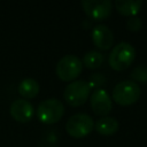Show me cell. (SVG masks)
I'll list each match as a JSON object with an SVG mask.
<instances>
[{
    "mask_svg": "<svg viewBox=\"0 0 147 147\" xmlns=\"http://www.w3.org/2000/svg\"><path fill=\"white\" fill-rule=\"evenodd\" d=\"M64 115L63 103L54 98L41 101L37 108V117L44 124H54Z\"/></svg>",
    "mask_w": 147,
    "mask_h": 147,
    "instance_id": "obj_3",
    "label": "cell"
},
{
    "mask_svg": "<svg viewBox=\"0 0 147 147\" xmlns=\"http://www.w3.org/2000/svg\"><path fill=\"white\" fill-rule=\"evenodd\" d=\"M90 103H91L92 110L98 116L106 117L111 111V109H113L111 98L102 88H98V90H95L91 94V96H90Z\"/></svg>",
    "mask_w": 147,
    "mask_h": 147,
    "instance_id": "obj_8",
    "label": "cell"
},
{
    "mask_svg": "<svg viewBox=\"0 0 147 147\" xmlns=\"http://www.w3.org/2000/svg\"><path fill=\"white\" fill-rule=\"evenodd\" d=\"M103 54L98 52V51H90L87 52L84 57H83V65H85L87 69H96L99 67H101V64L103 63Z\"/></svg>",
    "mask_w": 147,
    "mask_h": 147,
    "instance_id": "obj_14",
    "label": "cell"
},
{
    "mask_svg": "<svg viewBox=\"0 0 147 147\" xmlns=\"http://www.w3.org/2000/svg\"><path fill=\"white\" fill-rule=\"evenodd\" d=\"M130 77L134 80V82H139V83H147V67L145 65H138L136 67L132 72L130 74Z\"/></svg>",
    "mask_w": 147,
    "mask_h": 147,
    "instance_id": "obj_15",
    "label": "cell"
},
{
    "mask_svg": "<svg viewBox=\"0 0 147 147\" xmlns=\"http://www.w3.org/2000/svg\"><path fill=\"white\" fill-rule=\"evenodd\" d=\"M134 57H136L134 47L130 42L122 41L116 46H114V48L111 49L108 57V63L113 70L123 71L133 63Z\"/></svg>",
    "mask_w": 147,
    "mask_h": 147,
    "instance_id": "obj_1",
    "label": "cell"
},
{
    "mask_svg": "<svg viewBox=\"0 0 147 147\" xmlns=\"http://www.w3.org/2000/svg\"><path fill=\"white\" fill-rule=\"evenodd\" d=\"M87 83H88L91 90L92 88L98 90V87H100L101 85H103L106 83V77L102 74H93V75H91L90 80Z\"/></svg>",
    "mask_w": 147,
    "mask_h": 147,
    "instance_id": "obj_17",
    "label": "cell"
},
{
    "mask_svg": "<svg viewBox=\"0 0 147 147\" xmlns=\"http://www.w3.org/2000/svg\"><path fill=\"white\" fill-rule=\"evenodd\" d=\"M142 28V21L139 16H131L126 20V29L131 32H137L141 30Z\"/></svg>",
    "mask_w": 147,
    "mask_h": 147,
    "instance_id": "obj_16",
    "label": "cell"
},
{
    "mask_svg": "<svg viewBox=\"0 0 147 147\" xmlns=\"http://www.w3.org/2000/svg\"><path fill=\"white\" fill-rule=\"evenodd\" d=\"M92 40L99 49L108 51L114 45V34L108 26L99 24L95 25L92 31Z\"/></svg>",
    "mask_w": 147,
    "mask_h": 147,
    "instance_id": "obj_10",
    "label": "cell"
},
{
    "mask_svg": "<svg viewBox=\"0 0 147 147\" xmlns=\"http://www.w3.org/2000/svg\"><path fill=\"white\" fill-rule=\"evenodd\" d=\"M82 7L85 14L95 21L108 18L113 10V2L109 0H84Z\"/></svg>",
    "mask_w": 147,
    "mask_h": 147,
    "instance_id": "obj_7",
    "label": "cell"
},
{
    "mask_svg": "<svg viewBox=\"0 0 147 147\" xmlns=\"http://www.w3.org/2000/svg\"><path fill=\"white\" fill-rule=\"evenodd\" d=\"M83 63L75 55H64L56 64V76L62 82H74L82 74Z\"/></svg>",
    "mask_w": 147,
    "mask_h": 147,
    "instance_id": "obj_6",
    "label": "cell"
},
{
    "mask_svg": "<svg viewBox=\"0 0 147 147\" xmlns=\"http://www.w3.org/2000/svg\"><path fill=\"white\" fill-rule=\"evenodd\" d=\"M40 86L33 78H25L18 85V93L23 99H33L38 95Z\"/></svg>",
    "mask_w": 147,
    "mask_h": 147,
    "instance_id": "obj_12",
    "label": "cell"
},
{
    "mask_svg": "<svg viewBox=\"0 0 147 147\" xmlns=\"http://www.w3.org/2000/svg\"><path fill=\"white\" fill-rule=\"evenodd\" d=\"M91 93V87L86 80L78 79L69 83L63 92L65 102L71 107H78L84 105Z\"/></svg>",
    "mask_w": 147,
    "mask_h": 147,
    "instance_id": "obj_4",
    "label": "cell"
},
{
    "mask_svg": "<svg viewBox=\"0 0 147 147\" xmlns=\"http://www.w3.org/2000/svg\"><path fill=\"white\" fill-rule=\"evenodd\" d=\"M113 6H115L116 10L121 15L131 17V16H136L139 13V10H140V8L142 6V1H140V0H138V1L116 0Z\"/></svg>",
    "mask_w": 147,
    "mask_h": 147,
    "instance_id": "obj_11",
    "label": "cell"
},
{
    "mask_svg": "<svg viewBox=\"0 0 147 147\" xmlns=\"http://www.w3.org/2000/svg\"><path fill=\"white\" fill-rule=\"evenodd\" d=\"M93 129H94L93 118L84 113L72 115L71 117H69L65 124L67 133L75 139H80L86 137L92 132Z\"/></svg>",
    "mask_w": 147,
    "mask_h": 147,
    "instance_id": "obj_5",
    "label": "cell"
},
{
    "mask_svg": "<svg viewBox=\"0 0 147 147\" xmlns=\"http://www.w3.org/2000/svg\"><path fill=\"white\" fill-rule=\"evenodd\" d=\"M10 116L20 123H28L32 119L34 108L32 103L25 99H17L10 105Z\"/></svg>",
    "mask_w": 147,
    "mask_h": 147,
    "instance_id": "obj_9",
    "label": "cell"
},
{
    "mask_svg": "<svg viewBox=\"0 0 147 147\" xmlns=\"http://www.w3.org/2000/svg\"><path fill=\"white\" fill-rule=\"evenodd\" d=\"M96 132L101 136H113L118 130V122L113 117H101L96 124H94Z\"/></svg>",
    "mask_w": 147,
    "mask_h": 147,
    "instance_id": "obj_13",
    "label": "cell"
},
{
    "mask_svg": "<svg viewBox=\"0 0 147 147\" xmlns=\"http://www.w3.org/2000/svg\"><path fill=\"white\" fill-rule=\"evenodd\" d=\"M141 95L140 86L133 80H123L115 85L113 90V100L119 106H130L136 103Z\"/></svg>",
    "mask_w": 147,
    "mask_h": 147,
    "instance_id": "obj_2",
    "label": "cell"
}]
</instances>
